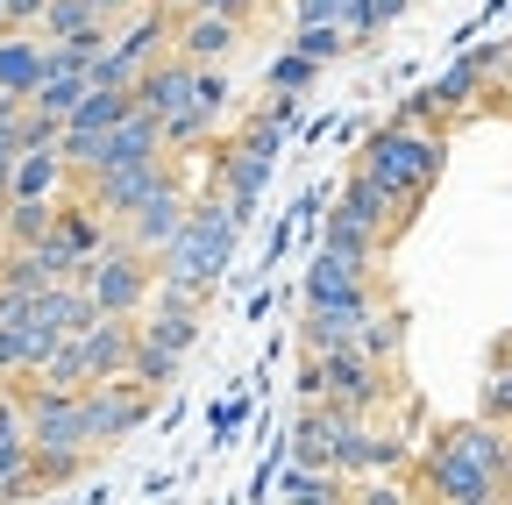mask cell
Here are the masks:
<instances>
[{"mask_svg":"<svg viewBox=\"0 0 512 505\" xmlns=\"http://www.w3.org/2000/svg\"><path fill=\"white\" fill-rule=\"evenodd\" d=\"M0 36H8V0H0Z\"/></svg>","mask_w":512,"mask_h":505,"instance_id":"b9f144b4","label":"cell"},{"mask_svg":"<svg viewBox=\"0 0 512 505\" xmlns=\"http://www.w3.org/2000/svg\"><path fill=\"white\" fill-rule=\"evenodd\" d=\"M93 8H100L107 22H121V15H136V8H143V0H93Z\"/></svg>","mask_w":512,"mask_h":505,"instance_id":"ab89813d","label":"cell"},{"mask_svg":"<svg viewBox=\"0 0 512 505\" xmlns=\"http://www.w3.org/2000/svg\"><path fill=\"white\" fill-rule=\"evenodd\" d=\"M136 328H143V321H136ZM128 377H136L143 392H164L171 377H178V356H171V349H157V342H136V363H128Z\"/></svg>","mask_w":512,"mask_h":505,"instance_id":"83f0119b","label":"cell"},{"mask_svg":"<svg viewBox=\"0 0 512 505\" xmlns=\"http://www.w3.org/2000/svg\"><path fill=\"white\" fill-rule=\"evenodd\" d=\"M256 121H271V129H292V121H299V93H271V107L256 114Z\"/></svg>","mask_w":512,"mask_h":505,"instance_id":"d590c367","label":"cell"},{"mask_svg":"<svg viewBox=\"0 0 512 505\" xmlns=\"http://www.w3.org/2000/svg\"><path fill=\"white\" fill-rule=\"evenodd\" d=\"M306 306H328V313H356V321H370V313H377L370 271L342 264L335 249H313V264H306Z\"/></svg>","mask_w":512,"mask_h":505,"instance_id":"30bf717a","label":"cell"},{"mask_svg":"<svg viewBox=\"0 0 512 505\" xmlns=\"http://www.w3.org/2000/svg\"><path fill=\"white\" fill-rule=\"evenodd\" d=\"M214 129H221V121H214L207 107H178V114L164 121V143H171V157H178V150H192V143H207Z\"/></svg>","mask_w":512,"mask_h":505,"instance_id":"f546056e","label":"cell"},{"mask_svg":"<svg viewBox=\"0 0 512 505\" xmlns=\"http://www.w3.org/2000/svg\"><path fill=\"white\" fill-rule=\"evenodd\" d=\"M86 93H93V79H86V72H50V79L36 86V100H29V107H43V114H57V121H72Z\"/></svg>","mask_w":512,"mask_h":505,"instance_id":"d4e9b609","label":"cell"},{"mask_svg":"<svg viewBox=\"0 0 512 505\" xmlns=\"http://www.w3.org/2000/svg\"><path fill=\"white\" fill-rule=\"evenodd\" d=\"M349 8H356V0H292V29H299V22H335V29H349Z\"/></svg>","mask_w":512,"mask_h":505,"instance_id":"d6a6232c","label":"cell"},{"mask_svg":"<svg viewBox=\"0 0 512 505\" xmlns=\"http://www.w3.org/2000/svg\"><path fill=\"white\" fill-rule=\"evenodd\" d=\"M192 86H200V65H192V57H178V50H164L157 65L136 72V107H150L157 121H171L178 107H192Z\"/></svg>","mask_w":512,"mask_h":505,"instance_id":"8fae6325","label":"cell"},{"mask_svg":"<svg viewBox=\"0 0 512 505\" xmlns=\"http://www.w3.org/2000/svg\"><path fill=\"white\" fill-rule=\"evenodd\" d=\"M86 420H93V449H114L150 420V392L136 377H107V385H86Z\"/></svg>","mask_w":512,"mask_h":505,"instance_id":"9c48e42d","label":"cell"},{"mask_svg":"<svg viewBox=\"0 0 512 505\" xmlns=\"http://www.w3.org/2000/svg\"><path fill=\"white\" fill-rule=\"evenodd\" d=\"M228 100H235L228 72H221V65H200V86H192V107H207V114L221 121V114H228Z\"/></svg>","mask_w":512,"mask_h":505,"instance_id":"1f68e13d","label":"cell"},{"mask_svg":"<svg viewBox=\"0 0 512 505\" xmlns=\"http://www.w3.org/2000/svg\"><path fill=\"white\" fill-rule=\"evenodd\" d=\"M178 171H171V150H157V157H136V164H107V171H93V178H79V193L121 228L128 214H136L143 200H157L164 185H171Z\"/></svg>","mask_w":512,"mask_h":505,"instance_id":"52a82bcc","label":"cell"},{"mask_svg":"<svg viewBox=\"0 0 512 505\" xmlns=\"http://www.w3.org/2000/svg\"><path fill=\"white\" fill-rule=\"evenodd\" d=\"M320 249H335V257H342V264H356V271H377L384 235H377L370 221H356V214L328 207V214H320Z\"/></svg>","mask_w":512,"mask_h":505,"instance_id":"ac0fdd59","label":"cell"},{"mask_svg":"<svg viewBox=\"0 0 512 505\" xmlns=\"http://www.w3.org/2000/svg\"><path fill=\"white\" fill-rule=\"evenodd\" d=\"M178 8H200V15H235V22H242V15H249V0H178Z\"/></svg>","mask_w":512,"mask_h":505,"instance_id":"8d00e7d4","label":"cell"},{"mask_svg":"<svg viewBox=\"0 0 512 505\" xmlns=\"http://www.w3.org/2000/svg\"><path fill=\"white\" fill-rule=\"evenodd\" d=\"M0 264H8V242H0Z\"/></svg>","mask_w":512,"mask_h":505,"instance_id":"7bdbcfd3","label":"cell"},{"mask_svg":"<svg viewBox=\"0 0 512 505\" xmlns=\"http://www.w3.org/2000/svg\"><path fill=\"white\" fill-rule=\"evenodd\" d=\"M8 377H22V370H15V342H8V328H0V385H8Z\"/></svg>","mask_w":512,"mask_h":505,"instance_id":"60d3db41","label":"cell"},{"mask_svg":"<svg viewBox=\"0 0 512 505\" xmlns=\"http://www.w3.org/2000/svg\"><path fill=\"white\" fill-rule=\"evenodd\" d=\"M22 406H29V463L36 484H72L93 456V420H86V392H57L22 377Z\"/></svg>","mask_w":512,"mask_h":505,"instance_id":"6da1fadb","label":"cell"},{"mask_svg":"<svg viewBox=\"0 0 512 505\" xmlns=\"http://www.w3.org/2000/svg\"><path fill=\"white\" fill-rule=\"evenodd\" d=\"M64 129H72V121H57V114L29 107V114L15 121V150H64Z\"/></svg>","mask_w":512,"mask_h":505,"instance_id":"f1b7e54d","label":"cell"},{"mask_svg":"<svg viewBox=\"0 0 512 505\" xmlns=\"http://www.w3.org/2000/svg\"><path fill=\"white\" fill-rule=\"evenodd\" d=\"M185 214H192V200H185V185L171 178V185H164L157 200H143L136 214L121 221V235L136 242V249H150V257H164V249L178 242V228H185Z\"/></svg>","mask_w":512,"mask_h":505,"instance_id":"7c38bea8","label":"cell"},{"mask_svg":"<svg viewBox=\"0 0 512 505\" xmlns=\"http://www.w3.org/2000/svg\"><path fill=\"white\" fill-rule=\"evenodd\" d=\"M50 0H8V29H43Z\"/></svg>","mask_w":512,"mask_h":505,"instance_id":"e575fe53","label":"cell"},{"mask_svg":"<svg viewBox=\"0 0 512 505\" xmlns=\"http://www.w3.org/2000/svg\"><path fill=\"white\" fill-rule=\"evenodd\" d=\"M420 491L434 498V505H498L505 498V484H498V470H484L470 449H456V441H434L427 449V463H420Z\"/></svg>","mask_w":512,"mask_h":505,"instance_id":"ba28073f","label":"cell"},{"mask_svg":"<svg viewBox=\"0 0 512 505\" xmlns=\"http://www.w3.org/2000/svg\"><path fill=\"white\" fill-rule=\"evenodd\" d=\"M235 36H242V22H235V15H200V8H185V15H178L171 50H178V57H192V65H221V57L235 50Z\"/></svg>","mask_w":512,"mask_h":505,"instance_id":"9a60e30c","label":"cell"},{"mask_svg":"<svg viewBox=\"0 0 512 505\" xmlns=\"http://www.w3.org/2000/svg\"><path fill=\"white\" fill-rule=\"evenodd\" d=\"M335 207H342V214H356V221H370V228H377L384 242H392V228L406 221V214H399V200L384 193V185H377V178H370L363 164H356V171L342 178V200H335Z\"/></svg>","mask_w":512,"mask_h":505,"instance_id":"d6986e66","label":"cell"},{"mask_svg":"<svg viewBox=\"0 0 512 505\" xmlns=\"http://www.w3.org/2000/svg\"><path fill=\"white\" fill-rule=\"evenodd\" d=\"M278 491H285V505H335V498H349L335 470H306V463H285Z\"/></svg>","mask_w":512,"mask_h":505,"instance_id":"cb8c5ba5","label":"cell"},{"mask_svg":"<svg viewBox=\"0 0 512 505\" xmlns=\"http://www.w3.org/2000/svg\"><path fill=\"white\" fill-rule=\"evenodd\" d=\"M491 65H498V50H491V57H484V50L456 57V65H448V72H441V79H434V86H427L413 107H434V114H463V107L477 100V86H484V72H491Z\"/></svg>","mask_w":512,"mask_h":505,"instance_id":"e0dca14e","label":"cell"},{"mask_svg":"<svg viewBox=\"0 0 512 505\" xmlns=\"http://www.w3.org/2000/svg\"><path fill=\"white\" fill-rule=\"evenodd\" d=\"M356 349H363L370 363L392 370V363H399V349H406V313H399V306H377L370 321H363V335H356Z\"/></svg>","mask_w":512,"mask_h":505,"instance_id":"603a6c76","label":"cell"},{"mask_svg":"<svg viewBox=\"0 0 512 505\" xmlns=\"http://www.w3.org/2000/svg\"><path fill=\"white\" fill-rule=\"evenodd\" d=\"M363 321L356 313H328V306H306V321H299V349L306 356H335V349H356Z\"/></svg>","mask_w":512,"mask_h":505,"instance_id":"44dd1931","label":"cell"},{"mask_svg":"<svg viewBox=\"0 0 512 505\" xmlns=\"http://www.w3.org/2000/svg\"><path fill=\"white\" fill-rule=\"evenodd\" d=\"M335 505H356V498H335Z\"/></svg>","mask_w":512,"mask_h":505,"instance_id":"ee69618b","label":"cell"},{"mask_svg":"<svg viewBox=\"0 0 512 505\" xmlns=\"http://www.w3.org/2000/svg\"><path fill=\"white\" fill-rule=\"evenodd\" d=\"M0 285H8V292H50V271L36 264V249H8V264H0Z\"/></svg>","mask_w":512,"mask_h":505,"instance_id":"4dcf8cb0","label":"cell"},{"mask_svg":"<svg viewBox=\"0 0 512 505\" xmlns=\"http://www.w3.org/2000/svg\"><path fill=\"white\" fill-rule=\"evenodd\" d=\"M278 143H285V129H271V121H249V136H235V143L214 157V193H228V207H235L242 221H256V207H264Z\"/></svg>","mask_w":512,"mask_h":505,"instance_id":"8992f818","label":"cell"},{"mask_svg":"<svg viewBox=\"0 0 512 505\" xmlns=\"http://www.w3.org/2000/svg\"><path fill=\"white\" fill-rule=\"evenodd\" d=\"M86 292H93V306L107 321H136V313H150V299H157V257L136 249L128 235H114L93 257V271H86Z\"/></svg>","mask_w":512,"mask_h":505,"instance_id":"277c9868","label":"cell"},{"mask_svg":"<svg viewBox=\"0 0 512 505\" xmlns=\"http://www.w3.org/2000/svg\"><path fill=\"white\" fill-rule=\"evenodd\" d=\"M299 392L306 399H328L342 413H377L384 392H392V370L370 363L363 349H335V356H306L299 363Z\"/></svg>","mask_w":512,"mask_h":505,"instance_id":"5b68a950","label":"cell"},{"mask_svg":"<svg viewBox=\"0 0 512 505\" xmlns=\"http://www.w3.org/2000/svg\"><path fill=\"white\" fill-rule=\"evenodd\" d=\"M292 50H306L313 65H335L342 50H356V36L335 29V22H299V29H292Z\"/></svg>","mask_w":512,"mask_h":505,"instance_id":"484cf974","label":"cell"},{"mask_svg":"<svg viewBox=\"0 0 512 505\" xmlns=\"http://www.w3.org/2000/svg\"><path fill=\"white\" fill-rule=\"evenodd\" d=\"M15 164H22V150H15V136H0V193L15 185Z\"/></svg>","mask_w":512,"mask_h":505,"instance_id":"74e56055","label":"cell"},{"mask_svg":"<svg viewBox=\"0 0 512 505\" xmlns=\"http://www.w3.org/2000/svg\"><path fill=\"white\" fill-rule=\"evenodd\" d=\"M43 79H50V36L43 29H8L0 36V93L36 100Z\"/></svg>","mask_w":512,"mask_h":505,"instance_id":"4fadbf2b","label":"cell"},{"mask_svg":"<svg viewBox=\"0 0 512 505\" xmlns=\"http://www.w3.org/2000/svg\"><path fill=\"white\" fill-rule=\"evenodd\" d=\"M313 79H320V65H313L306 50H292V43L271 57V72H264V86H271V93H306Z\"/></svg>","mask_w":512,"mask_h":505,"instance_id":"4316f807","label":"cell"},{"mask_svg":"<svg viewBox=\"0 0 512 505\" xmlns=\"http://www.w3.org/2000/svg\"><path fill=\"white\" fill-rule=\"evenodd\" d=\"M43 36L50 43H72V50H107V36H114V22L93 8V0H50V15H43Z\"/></svg>","mask_w":512,"mask_h":505,"instance_id":"2e32d148","label":"cell"},{"mask_svg":"<svg viewBox=\"0 0 512 505\" xmlns=\"http://www.w3.org/2000/svg\"><path fill=\"white\" fill-rule=\"evenodd\" d=\"M57 214H64V200H15L8 193V207H0V242H8V249H36L57 228Z\"/></svg>","mask_w":512,"mask_h":505,"instance_id":"ffe728a7","label":"cell"},{"mask_svg":"<svg viewBox=\"0 0 512 505\" xmlns=\"http://www.w3.org/2000/svg\"><path fill=\"white\" fill-rule=\"evenodd\" d=\"M484 420H498V427H512V370H498L491 385H484Z\"/></svg>","mask_w":512,"mask_h":505,"instance_id":"836d02e7","label":"cell"},{"mask_svg":"<svg viewBox=\"0 0 512 505\" xmlns=\"http://www.w3.org/2000/svg\"><path fill=\"white\" fill-rule=\"evenodd\" d=\"M356 505H406V498H399L392 484H363V491H356Z\"/></svg>","mask_w":512,"mask_h":505,"instance_id":"f35d334b","label":"cell"},{"mask_svg":"<svg viewBox=\"0 0 512 505\" xmlns=\"http://www.w3.org/2000/svg\"><path fill=\"white\" fill-rule=\"evenodd\" d=\"M36 306H43V321H57L64 335H86V328L100 321V306H93L86 278H72V285H50V292H43Z\"/></svg>","mask_w":512,"mask_h":505,"instance_id":"7402d4cb","label":"cell"},{"mask_svg":"<svg viewBox=\"0 0 512 505\" xmlns=\"http://www.w3.org/2000/svg\"><path fill=\"white\" fill-rule=\"evenodd\" d=\"M157 150H171L164 143V121L150 114V107H136L121 121V129H107L100 143H93V157H86V171L79 178H93V171H107V164H136V157H157Z\"/></svg>","mask_w":512,"mask_h":505,"instance_id":"5bb4252c","label":"cell"},{"mask_svg":"<svg viewBox=\"0 0 512 505\" xmlns=\"http://www.w3.org/2000/svg\"><path fill=\"white\" fill-rule=\"evenodd\" d=\"M441 157H448V143H441V129H413V121H392V129H377L370 143H363V171L384 185V193L399 200V214L413 221V207L427 200V185L441 178Z\"/></svg>","mask_w":512,"mask_h":505,"instance_id":"3957f363","label":"cell"},{"mask_svg":"<svg viewBox=\"0 0 512 505\" xmlns=\"http://www.w3.org/2000/svg\"><path fill=\"white\" fill-rule=\"evenodd\" d=\"M242 228L249 221L228 207V193H200L192 214H185V228H178V242L157 257V278H178V285L214 292L228 278V264H235V249H242Z\"/></svg>","mask_w":512,"mask_h":505,"instance_id":"7a4b0ae2","label":"cell"}]
</instances>
